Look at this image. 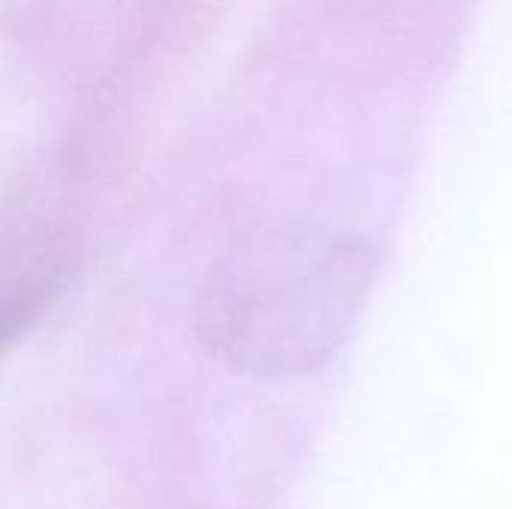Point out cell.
Listing matches in <instances>:
<instances>
[{"mask_svg": "<svg viewBox=\"0 0 512 509\" xmlns=\"http://www.w3.org/2000/svg\"><path fill=\"white\" fill-rule=\"evenodd\" d=\"M36 312V297L30 291H18L0 300V351L27 327Z\"/></svg>", "mask_w": 512, "mask_h": 509, "instance_id": "obj_2", "label": "cell"}, {"mask_svg": "<svg viewBox=\"0 0 512 509\" xmlns=\"http://www.w3.org/2000/svg\"><path fill=\"white\" fill-rule=\"evenodd\" d=\"M378 264V249L348 231L258 228L225 252L204 285V342L258 378L309 375L348 342Z\"/></svg>", "mask_w": 512, "mask_h": 509, "instance_id": "obj_1", "label": "cell"}]
</instances>
